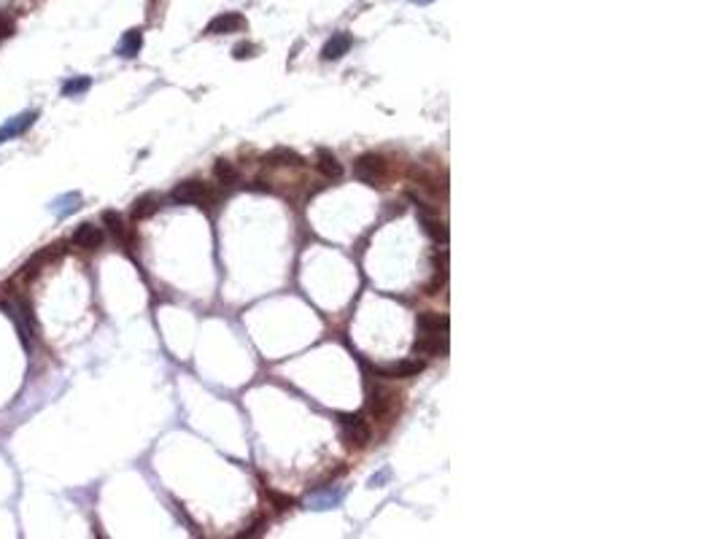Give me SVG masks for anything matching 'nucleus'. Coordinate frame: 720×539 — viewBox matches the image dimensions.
I'll use <instances>...</instances> for the list:
<instances>
[{"instance_id": "obj_2", "label": "nucleus", "mask_w": 720, "mask_h": 539, "mask_svg": "<svg viewBox=\"0 0 720 539\" xmlns=\"http://www.w3.org/2000/svg\"><path fill=\"white\" fill-rule=\"evenodd\" d=\"M386 173H389V162H386V157L375 154V151L362 154L359 160L353 162V175H356L362 184H370V187H375L378 181H383Z\"/></svg>"}, {"instance_id": "obj_19", "label": "nucleus", "mask_w": 720, "mask_h": 539, "mask_svg": "<svg viewBox=\"0 0 720 539\" xmlns=\"http://www.w3.org/2000/svg\"><path fill=\"white\" fill-rule=\"evenodd\" d=\"M421 224H423V229H426V232H429V235H432L437 243L448 240V229H445V224H443V221H437L432 213H426V211H423V213H421Z\"/></svg>"}, {"instance_id": "obj_5", "label": "nucleus", "mask_w": 720, "mask_h": 539, "mask_svg": "<svg viewBox=\"0 0 720 539\" xmlns=\"http://www.w3.org/2000/svg\"><path fill=\"white\" fill-rule=\"evenodd\" d=\"M240 30H245V16L238 11L218 13V16H214V19L208 22V27H205L208 35H230V33H240Z\"/></svg>"}, {"instance_id": "obj_18", "label": "nucleus", "mask_w": 720, "mask_h": 539, "mask_svg": "<svg viewBox=\"0 0 720 539\" xmlns=\"http://www.w3.org/2000/svg\"><path fill=\"white\" fill-rule=\"evenodd\" d=\"M103 224L109 227V232L119 243L127 240V224H124L122 213H116V211H106V213H103Z\"/></svg>"}, {"instance_id": "obj_15", "label": "nucleus", "mask_w": 720, "mask_h": 539, "mask_svg": "<svg viewBox=\"0 0 720 539\" xmlns=\"http://www.w3.org/2000/svg\"><path fill=\"white\" fill-rule=\"evenodd\" d=\"M348 49H351V35L348 33H335L332 38L326 40L321 57L324 60H340L343 54H348Z\"/></svg>"}, {"instance_id": "obj_3", "label": "nucleus", "mask_w": 720, "mask_h": 539, "mask_svg": "<svg viewBox=\"0 0 720 539\" xmlns=\"http://www.w3.org/2000/svg\"><path fill=\"white\" fill-rule=\"evenodd\" d=\"M338 421H340V431H343V440H345L348 448H365V445L370 443L372 431H370V423L365 421V416H359V413H343Z\"/></svg>"}, {"instance_id": "obj_11", "label": "nucleus", "mask_w": 720, "mask_h": 539, "mask_svg": "<svg viewBox=\"0 0 720 539\" xmlns=\"http://www.w3.org/2000/svg\"><path fill=\"white\" fill-rule=\"evenodd\" d=\"M265 165H270V167H302L305 160L292 148H272V151L265 154Z\"/></svg>"}, {"instance_id": "obj_22", "label": "nucleus", "mask_w": 720, "mask_h": 539, "mask_svg": "<svg viewBox=\"0 0 720 539\" xmlns=\"http://www.w3.org/2000/svg\"><path fill=\"white\" fill-rule=\"evenodd\" d=\"M232 57H235V60H251V57H257V46H254L251 40H243V43H238V46L232 49Z\"/></svg>"}, {"instance_id": "obj_10", "label": "nucleus", "mask_w": 720, "mask_h": 539, "mask_svg": "<svg viewBox=\"0 0 720 539\" xmlns=\"http://www.w3.org/2000/svg\"><path fill=\"white\" fill-rule=\"evenodd\" d=\"M140 49H143V30H140V27H133V30H127L122 35L119 46H116V54L124 57V60H133V57L140 54Z\"/></svg>"}, {"instance_id": "obj_1", "label": "nucleus", "mask_w": 720, "mask_h": 539, "mask_svg": "<svg viewBox=\"0 0 720 539\" xmlns=\"http://www.w3.org/2000/svg\"><path fill=\"white\" fill-rule=\"evenodd\" d=\"M170 200L176 205H211L216 200L214 197V189L208 187L205 181H197V178H189V181H181L173 191H170Z\"/></svg>"}, {"instance_id": "obj_6", "label": "nucleus", "mask_w": 720, "mask_h": 539, "mask_svg": "<svg viewBox=\"0 0 720 539\" xmlns=\"http://www.w3.org/2000/svg\"><path fill=\"white\" fill-rule=\"evenodd\" d=\"M106 240V235H103V229L92 224V221H84L76 227V232L70 235V243L76 245V248H84V251H97L100 245Z\"/></svg>"}, {"instance_id": "obj_25", "label": "nucleus", "mask_w": 720, "mask_h": 539, "mask_svg": "<svg viewBox=\"0 0 720 539\" xmlns=\"http://www.w3.org/2000/svg\"><path fill=\"white\" fill-rule=\"evenodd\" d=\"M265 528H267V521H265V518H257V521L248 526L240 537H259V534H265Z\"/></svg>"}, {"instance_id": "obj_24", "label": "nucleus", "mask_w": 720, "mask_h": 539, "mask_svg": "<svg viewBox=\"0 0 720 539\" xmlns=\"http://www.w3.org/2000/svg\"><path fill=\"white\" fill-rule=\"evenodd\" d=\"M338 501H340V494H332V491H326L324 496H313L316 510H326V507H332V504H338Z\"/></svg>"}, {"instance_id": "obj_8", "label": "nucleus", "mask_w": 720, "mask_h": 539, "mask_svg": "<svg viewBox=\"0 0 720 539\" xmlns=\"http://www.w3.org/2000/svg\"><path fill=\"white\" fill-rule=\"evenodd\" d=\"M35 119H38L35 111H25V113L11 116V119L0 127V143H6V140H11V138H19L22 133H28L30 127L35 124Z\"/></svg>"}, {"instance_id": "obj_16", "label": "nucleus", "mask_w": 720, "mask_h": 539, "mask_svg": "<svg viewBox=\"0 0 720 539\" xmlns=\"http://www.w3.org/2000/svg\"><path fill=\"white\" fill-rule=\"evenodd\" d=\"M49 208H52V213H55V216H60V218H62V216L76 213V211H79V208H82V194H79V191H68V194H62V197H57V200L52 202V205H49Z\"/></svg>"}, {"instance_id": "obj_13", "label": "nucleus", "mask_w": 720, "mask_h": 539, "mask_svg": "<svg viewBox=\"0 0 720 539\" xmlns=\"http://www.w3.org/2000/svg\"><path fill=\"white\" fill-rule=\"evenodd\" d=\"M160 205H162V200L157 197V194H140L135 202H133V211H130V216L135 218V221H143V218H151V216L160 211Z\"/></svg>"}, {"instance_id": "obj_21", "label": "nucleus", "mask_w": 720, "mask_h": 539, "mask_svg": "<svg viewBox=\"0 0 720 539\" xmlns=\"http://www.w3.org/2000/svg\"><path fill=\"white\" fill-rule=\"evenodd\" d=\"M265 496L270 499V504L278 512H286L294 507V499L289 496V494H278V491H272V488H265Z\"/></svg>"}, {"instance_id": "obj_26", "label": "nucleus", "mask_w": 720, "mask_h": 539, "mask_svg": "<svg viewBox=\"0 0 720 539\" xmlns=\"http://www.w3.org/2000/svg\"><path fill=\"white\" fill-rule=\"evenodd\" d=\"M413 3H419V6H426V3H432V0H413Z\"/></svg>"}, {"instance_id": "obj_4", "label": "nucleus", "mask_w": 720, "mask_h": 539, "mask_svg": "<svg viewBox=\"0 0 720 539\" xmlns=\"http://www.w3.org/2000/svg\"><path fill=\"white\" fill-rule=\"evenodd\" d=\"M399 407V396L394 391L383 389V386H372L370 389V399H367V410L375 418H392Z\"/></svg>"}, {"instance_id": "obj_27", "label": "nucleus", "mask_w": 720, "mask_h": 539, "mask_svg": "<svg viewBox=\"0 0 720 539\" xmlns=\"http://www.w3.org/2000/svg\"><path fill=\"white\" fill-rule=\"evenodd\" d=\"M149 3H157V0H149Z\"/></svg>"}, {"instance_id": "obj_20", "label": "nucleus", "mask_w": 720, "mask_h": 539, "mask_svg": "<svg viewBox=\"0 0 720 539\" xmlns=\"http://www.w3.org/2000/svg\"><path fill=\"white\" fill-rule=\"evenodd\" d=\"M92 87V79L89 76H76V79H70L62 84V97H76V94L87 92Z\"/></svg>"}, {"instance_id": "obj_14", "label": "nucleus", "mask_w": 720, "mask_h": 539, "mask_svg": "<svg viewBox=\"0 0 720 539\" xmlns=\"http://www.w3.org/2000/svg\"><path fill=\"white\" fill-rule=\"evenodd\" d=\"M316 167H319V173L326 175V178H340V175H343L340 160L332 151H326V148H319V154H316Z\"/></svg>"}, {"instance_id": "obj_12", "label": "nucleus", "mask_w": 720, "mask_h": 539, "mask_svg": "<svg viewBox=\"0 0 720 539\" xmlns=\"http://www.w3.org/2000/svg\"><path fill=\"white\" fill-rule=\"evenodd\" d=\"M448 348V337H437V335H419L416 343H413V350L416 353H423V356H440Z\"/></svg>"}, {"instance_id": "obj_23", "label": "nucleus", "mask_w": 720, "mask_h": 539, "mask_svg": "<svg viewBox=\"0 0 720 539\" xmlns=\"http://www.w3.org/2000/svg\"><path fill=\"white\" fill-rule=\"evenodd\" d=\"M16 33V22L6 11H0V40L11 38Z\"/></svg>"}, {"instance_id": "obj_7", "label": "nucleus", "mask_w": 720, "mask_h": 539, "mask_svg": "<svg viewBox=\"0 0 720 539\" xmlns=\"http://www.w3.org/2000/svg\"><path fill=\"white\" fill-rule=\"evenodd\" d=\"M419 372H423V362H419V359H408V362H397V364H378V367H375V375L386 377V380L416 377Z\"/></svg>"}, {"instance_id": "obj_9", "label": "nucleus", "mask_w": 720, "mask_h": 539, "mask_svg": "<svg viewBox=\"0 0 720 539\" xmlns=\"http://www.w3.org/2000/svg\"><path fill=\"white\" fill-rule=\"evenodd\" d=\"M416 326H419V335L448 337V316H440V313H419Z\"/></svg>"}, {"instance_id": "obj_17", "label": "nucleus", "mask_w": 720, "mask_h": 539, "mask_svg": "<svg viewBox=\"0 0 720 539\" xmlns=\"http://www.w3.org/2000/svg\"><path fill=\"white\" fill-rule=\"evenodd\" d=\"M214 175H216L218 181L224 184V187H235L238 181H240V175H238V167L232 165L230 160H218L214 165Z\"/></svg>"}]
</instances>
